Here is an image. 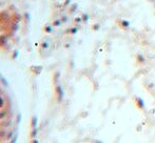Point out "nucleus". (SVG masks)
I'll list each match as a JSON object with an SVG mask.
<instances>
[{"mask_svg": "<svg viewBox=\"0 0 155 143\" xmlns=\"http://www.w3.org/2000/svg\"><path fill=\"white\" fill-rule=\"evenodd\" d=\"M7 43V37L4 35H1L0 36V47H4V44Z\"/></svg>", "mask_w": 155, "mask_h": 143, "instance_id": "nucleus-1", "label": "nucleus"}, {"mask_svg": "<svg viewBox=\"0 0 155 143\" xmlns=\"http://www.w3.org/2000/svg\"><path fill=\"white\" fill-rule=\"evenodd\" d=\"M3 106H4V100L2 97L0 96V108H2Z\"/></svg>", "mask_w": 155, "mask_h": 143, "instance_id": "nucleus-2", "label": "nucleus"}]
</instances>
